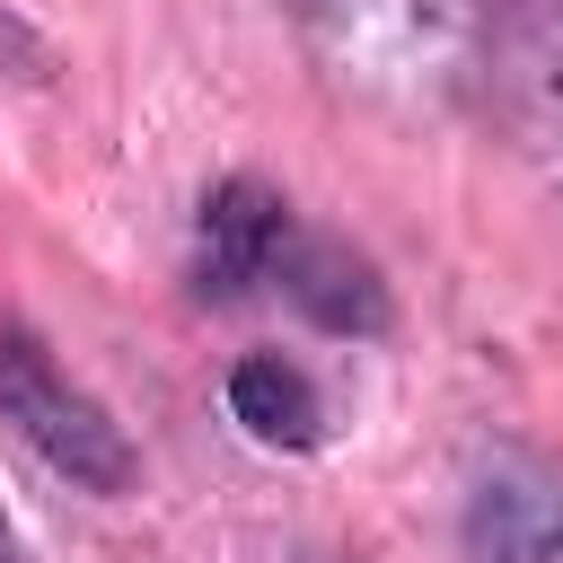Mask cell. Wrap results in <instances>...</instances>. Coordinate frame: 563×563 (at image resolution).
<instances>
[{"mask_svg": "<svg viewBox=\"0 0 563 563\" xmlns=\"http://www.w3.org/2000/svg\"><path fill=\"white\" fill-rule=\"evenodd\" d=\"M493 70L528 158L563 185V0H519V18L493 35Z\"/></svg>", "mask_w": 563, "mask_h": 563, "instance_id": "5b68a950", "label": "cell"}, {"mask_svg": "<svg viewBox=\"0 0 563 563\" xmlns=\"http://www.w3.org/2000/svg\"><path fill=\"white\" fill-rule=\"evenodd\" d=\"M0 563H18V537H9V519H0Z\"/></svg>", "mask_w": 563, "mask_h": 563, "instance_id": "ba28073f", "label": "cell"}, {"mask_svg": "<svg viewBox=\"0 0 563 563\" xmlns=\"http://www.w3.org/2000/svg\"><path fill=\"white\" fill-rule=\"evenodd\" d=\"M0 422H9L53 475H70L79 493H123V484H132V440H123V422H114L88 387H70L62 361H53L26 325H0Z\"/></svg>", "mask_w": 563, "mask_h": 563, "instance_id": "7a4b0ae2", "label": "cell"}, {"mask_svg": "<svg viewBox=\"0 0 563 563\" xmlns=\"http://www.w3.org/2000/svg\"><path fill=\"white\" fill-rule=\"evenodd\" d=\"M290 238H299V229H290V202H282L264 176H229V185H211V202H202L194 273H202L211 299H238V290H255V282L282 273Z\"/></svg>", "mask_w": 563, "mask_h": 563, "instance_id": "277c9868", "label": "cell"}, {"mask_svg": "<svg viewBox=\"0 0 563 563\" xmlns=\"http://www.w3.org/2000/svg\"><path fill=\"white\" fill-rule=\"evenodd\" d=\"M501 35V0H308V44L334 88L378 106L457 97Z\"/></svg>", "mask_w": 563, "mask_h": 563, "instance_id": "6da1fadb", "label": "cell"}, {"mask_svg": "<svg viewBox=\"0 0 563 563\" xmlns=\"http://www.w3.org/2000/svg\"><path fill=\"white\" fill-rule=\"evenodd\" d=\"M229 413H238V431L264 440V449H317V440H325V396H317V378H308L299 361H282V352H246V361L229 369Z\"/></svg>", "mask_w": 563, "mask_h": 563, "instance_id": "52a82bcc", "label": "cell"}, {"mask_svg": "<svg viewBox=\"0 0 563 563\" xmlns=\"http://www.w3.org/2000/svg\"><path fill=\"white\" fill-rule=\"evenodd\" d=\"M273 282H282L290 308L317 317L325 334H378V325H387V282H378L369 255H352L343 238H290V255H282Z\"/></svg>", "mask_w": 563, "mask_h": 563, "instance_id": "8992f818", "label": "cell"}, {"mask_svg": "<svg viewBox=\"0 0 563 563\" xmlns=\"http://www.w3.org/2000/svg\"><path fill=\"white\" fill-rule=\"evenodd\" d=\"M308 563H343V554H308Z\"/></svg>", "mask_w": 563, "mask_h": 563, "instance_id": "9c48e42d", "label": "cell"}, {"mask_svg": "<svg viewBox=\"0 0 563 563\" xmlns=\"http://www.w3.org/2000/svg\"><path fill=\"white\" fill-rule=\"evenodd\" d=\"M466 563H563V466L537 449H484L457 501Z\"/></svg>", "mask_w": 563, "mask_h": 563, "instance_id": "3957f363", "label": "cell"}]
</instances>
